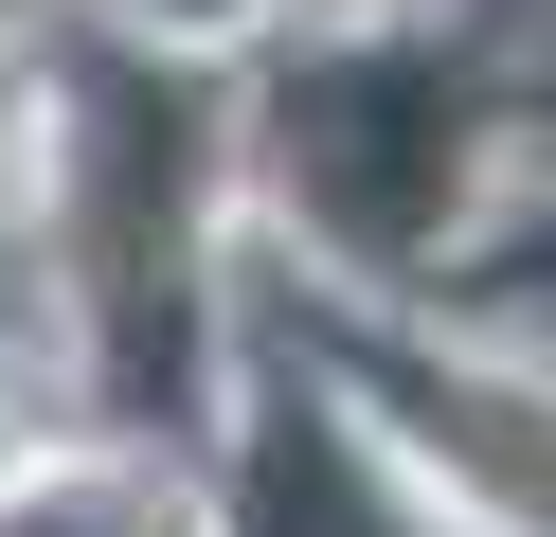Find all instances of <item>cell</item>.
Segmentation results:
<instances>
[{
  "mask_svg": "<svg viewBox=\"0 0 556 537\" xmlns=\"http://www.w3.org/2000/svg\"><path fill=\"white\" fill-rule=\"evenodd\" d=\"M18 465H37V448H18V430H0V484H18Z\"/></svg>",
  "mask_w": 556,
  "mask_h": 537,
  "instance_id": "obj_1",
  "label": "cell"
}]
</instances>
